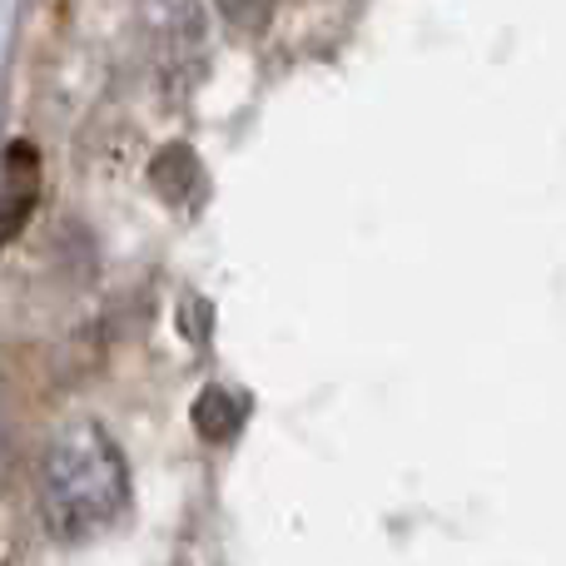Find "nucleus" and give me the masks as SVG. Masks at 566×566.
<instances>
[{
	"label": "nucleus",
	"mask_w": 566,
	"mask_h": 566,
	"mask_svg": "<svg viewBox=\"0 0 566 566\" xmlns=\"http://www.w3.org/2000/svg\"><path fill=\"white\" fill-rule=\"evenodd\" d=\"M149 185H155V195L165 199V205L185 209V205H195L199 189H205V165H199V155L189 145H165L149 159Z\"/></svg>",
	"instance_id": "20e7f679"
},
{
	"label": "nucleus",
	"mask_w": 566,
	"mask_h": 566,
	"mask_svg": "<svg viewBox=\"0 0 566 566\" xmlns=\"http://www.w3.org/2000/svg\"><path fill=\"white\" fill-rule=\"evenodd\" d=\"M219 15L239 30V35H259L274 15V0H219Z\"/></svg>",
	"instance_id": "423d86ee"
},
{
	"label": "nucleus",
	"mask_w": 566,
	"mask_h": 566,
	"mask_svg": "<svg viewBox=\"0 0 566 566\" xmlns=\"http://www.w3.org/2000/svg\"><path fill=\"white\" fill-rule=\"evenodd\" d=\"M149 25V55L165 80L169 95H189L195 80L205 75V20H199L195 0H149L145 6Z\"/></svg>",
	"instance_id": "f03ea898"
},
{
	"label": "nucleus",
	"mask_w": 566,
	"mask_h": 566,
	"mask_svg": "<svg viewBox=\"0 0 566 566\" xmlns=\"http://www.w3.org/2000/svg\"><path fill=\"white\" fill-rule=\"evenodd\" d=\"M35 507L60 547H85L125 522L129 462L99 422H65L40 452Z\"/></svg>",
	"instance_id": "f257e3e1"
},
{
	"label": "nucleus",
	"mask_w": 566,
	"mask_h": 566,
	"mask_svg": "<svg viewBox=\"0 0 566 566\" xmlns=\"http://www.w3.org/2000/svg\"><path fill=\"white\" fill-rule=\"evenodd\" d=\"M239 422H244V398H239L234 388L214 382V388L199 392V402H195V428H199V438L229 442V438L239 432Z\"/></svg>",
	"instance_id": "39448f33"
},
{
	"label": "nucleus",
	"mask_w": 566,
	"mask_h": 566,
	"mask_svg": "<svg viewBox=\"0 0 566 566\" xmlns=\"http://www.w3.org/2000/svg\"><path fill=\"white\" fill-rule=\"evenodd\" d=\"M35 205H40V155L35 145L15 139L0 155V244H10L30 224Z\"/></svg>",
	"instance_id": "7ed1b4c3"
}]
</instances>
